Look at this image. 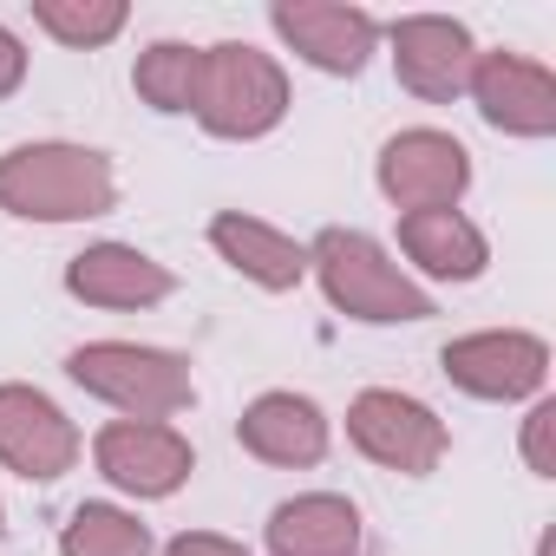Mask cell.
<instances>
[{
    "mask_svg": "<svg viewBox=\"0 0 556 556\" xmlns=\"http://www.w3.org/2000/svg\"><path fill=\"white\" fill-rule=\"evenodd\" d=\"M118 197L112 164L86 144H21L0 157V210L34 223H79L105 216Z\"/></svg>",
    "mask_w": 556,
    "mask_h": 556,
    "instance_id": "cell-1",
    "label": "cell"
},
{
    "mask_svg": "<svg viewBox=\"0 0 556 556\" xmlns=\"http://www.w3.org/2000/svg\"><path fill=\"white\" fill-rule=\"evenodd\" d=\"M308 262L321 275L328 302L341 315H354V321H426L432 315V295L413 289L406 275L380 255V242L361 236V229H321Z\"/></svg>",
    "mask_w": 556,
    "mask_h": 556,
    "instance_id": "cell-2",
    "label": "cell"
},
{
    "mask_svg": "<svg viewBox=\"0 0 556 556\" xmlns=\"http://www.w3.org/2000/svg\"><path fill=\"white\" fill-rule=\"evenodd\" d=\"M190 112L216 138H262L289 112V79H282V66H275L268 53H255L242 40H223V47L203 53V79H197V105Z\"/></svg>",
    "mask_w": 556,
    "mask_h": 556,
    "instance_id": "cell-3",
    "label": "cell"
},
{
    "mask_svg": "<svg viewBox=\"0 0 556 556\" xmlns=\"http://www.w3.org/2000/svg\"><path fill=\"white\" fill-rule=\"evenodd\" d=\"M66 374H73L86 393H99V400L125 406L131 419H151V426H157L164 413L190 406V367H184L177 354H157V348L92 341V348H79V354L66 361Z\"/></svg>",
    "mask_w": 556,
    "mask_h": 556,
    "instance_id": "cell-4",
    "label": "cell"
},
{
    "mask_svg": "<svg viewBox=\"0 0 556 556\" xmlns=\"http://www.w3.org/2000/svg\"><path fill=\"white\" fill-rule=\"evenodd\" d=\"M348 432H354V445H361L374 465L406 471V478H426V471L445 458V426H439V413L419 406V400H406V393H387V387H374V393L354 400Z\"/></svg>",
    "mask_w": 556,
    "mask_h": 556,
    "instance_id": "cell-5",
    "label": "cell"
},
{
    "mask_svg": "<svg viewBox=\"0 0 556 556\" xmlns=\"http://www.w3.org/2000/svg\"><path fill=\"white\" fill-rule=\"evenodd\" d=\"M471 184V157L445 131H400L380 151V190L413 216V210H452L458 190Z\"/></svg>",
    "mask_w": 556,
    "mask_h": 556,
    "instance_id": "cell-6",
    "label": "cell"
},
{
    "mask_svg": "<svg viewBox=\"0 0 556 556\" xmlns=\"http://www.w3.org/2000/svg\"><path fill=\"white\" fill-rule=\"evenodd\" d=\"M445 380L478 400H523L549 374V348L536 334H465L439 354Z\"/></svg>",
    "mask_w": 556,
    "mask_h": 556,
    "instance_id": "cell-7",
    "label": "cell"
},
{
    "mask_svg": "<svg viewBox=\"0 0 556 556\" xmlns=\"http://www.w3.org/2000/svg\"><path fill=\"white\" fill-rule=\"evenodd\" d=\"M268 21H275V34H282L308 66H321V73H361L367 53H374V40H380L374 14L334 8V0H275Z\"/></svg>",
    "mask_w": 556,
    "mask_h": 556,
    "instance_id": "cell-8",
    "label": "cell"
},
{
    "mask_svg": "<svg viewBox=\"0 0 556 556\" xmlns=\"http://www.w3.org/2000/svg\"><path fill=\"white\" fill-rule=\"evenodd\" d=\"M393 66H400V86L445 105L471 86V34L458 21H439V14H413V21H393Z\"/></svg>",
    "mask_w": 556,
    "mask_h": 556,
    "instance_id": "cell-9",
    "label": "cell"
},
{
    "mask_svg": "<svg viewBox=\"0 0 556 556\" xmlns=\"http://www.w3.org/2000/svg\"><path fill=\"white\" fill-rule=\"evenodd\" d=\"M0 458H8L21 478H60V471H73V458H79V432H73V419L47 400V393H34V387H0Z\"/></svg>",
    "mask_w": 556,
    "mask_h": 556,
    "instance_id": "cell-10",
    "label": "cell"
},
{
    "mask_svg": "<svg viewBox=\"0 0 556 556\" xmlns=\"http://www.w3.org/2000/svg\"><path fill=\"white\" fill-rule=\"evenodd\" d=\"M471 99H478V112H484L497 131H517V138H549V131H556V79H549L536 60L478 53V66H471Z\"/></svg>",
    "mask_w": 556,
    "mask_h": 556,
    "instance_id": "cell-11",
    "label": "cell"
},
{
    "mask_svg": "<svg viewBox=\"0 0 556 556\" xmlns=\"http://www.w3.org/2000/svg\"><path fill=\"white\" fill-rule=\"evenodd\" d=\"M99 471L118 484V491H138V497H170L184 478H190V445L170 432V426H151V419H118L99 432Z\"/></svg>",
    "mask_w": 556,
    "mask_h": 556,
    "instance_id": "cell-12",
    "label": "cell"
},
{
    "mask_svg": "<svg viewBox=\"0 0 556 556\" xmlns=\"http://www.w3.org/2000/svg\"><path fill=\"white\" fill-rule=\"evenodd\" d=\"M66 289L79 302H92V308H151V302L170 295V268L138 255V249H125V242H99V249L73 255Z\"/></svg>",
    "mask_w": 556,
    "mask_h": 556,
    "instance_id": "cell-13",
    "label": "cell"
},
{
    "mask_svg": "<svg viewBox=\"0 0 556 556\" xmlns=\"http://www.w3.org/2000/svg\"><path fill=\"white\" fill-rule=\"evenodd\" d=\"M236 432H242V452H255L262 465H315L328 452V419L302 393H262Z\"/></svg>",
    "mask_w": 556,
    "mask_h": 556,
    "instance_id": "cell-14",
    "label": "cell"
},
{
    "mask_svg": "<svg viewBox=\"0 0 556 556\" xmlns=\"http://www.w3.org/2000/svg\"><path fill=\"white\" fill-rule=\"evenodd\" d=\"M361 543V510L348 497H289L268 517V549L275 556H354Z\"/></svg>",
    "mask_w": 556,
    "mask_h": 556,
    "instance_id": "cell-15",
    "label": "cell"
},
{
    "mask_svg": "<svg viewBox=\"0 0 556 556\" xmlns=\"http://www.w3.org/2000/svg\"><path fill=\"white\" fill-rule=\"evenodd\" d=\"M210 242L223 249L229 268H242L249 282H262V289H295L308 275V249H295L282 229H268L255 216H236V210H223L210 223Z\"/></svg>",
    "mask_w": 556,
    "mask_h": 556,
    "instance_id": "cell-16",
    "label": "cell"
},
{
    "mask_svg": "<svg viewBox=\"0 0 556 556\" xmlns=\"http://www.w3.org/2000/svg\"><path fill=\"white\" fill-rule=\"evenodd\" d=\"M400 242L426 275H445V282H471V275H484V262H491L478 223H465L458 210H413L400 223Z\"/></svg>",
    "mask_w": 556,
    "mask_h": 556,
    "instance_id": "cell-17",
    "label": "cell"
},
{
    "mask_svg": "<svg viewBox=\"0 0 556 556\" xmlns=\"http://www.w3.org/2000/svg\"><path fill=\"white\" fill-rule=\"evenodd\" d=\"M197 79H203V53L184 47V40H157V47L138 60V73H131L138 99L157 105V112H190V105H197Z\"/></svg>",
    "mask_w": 556,
    "mask_h": 556,
    "instance_id": "cell-18",
    "label": "cell"
},
{
    "mask_svg": "<svg viewBox=\"0 0 556 556\" xmlns=\"http://www.w3.org/2000/svg\"><path fill=\"white\" fill-rule=\"evenodd\" d=\"M60 549L66 556H151V530L118 504H79Z\"/></svg>",
    "mask_w": 556,
    "mask_h": 556,
    "instance_id": "cell-19",
    "label": "cell"
},
{
    "mask_svg": "<svg viewBox=\"0 0 556 556\" xmlns=\"http://www.w3.org/2000/svg\"><path fill=\"white\" fill-rule=\"evenodd\" d=\"M34 21L60 40V47H105L125 27V0H40Z\"/></svg>",
    "mask_w": 556,
    "mask_h": 556,
    "instance_id": "cell-20",
    "label": "cell"
},
{
    "mask_svg": "<svg viewBox=\"0 0 556 556\" xmlns=\"http://www.w3.org/2000/svg\"><path fill=\"white\" fill-rule=\"evenodd\" d=\"M549 432H556V406H536V413L523 419V458H530V471H536V478H556Z\"/></svg>",
    "mask_w": 556,
    "mask_h": 556,
    "instance_id": "cell-21",
    "label": "cell"
},
{
    "mask_svg": "<svg viewBox=\"0 0 556 556\" xmlns=\"http://www.w3.org/2000/svg\"><path fill=\"white\" fill-rule=\"evenodd\" d=\"M164 556H249L242 543H229V536H210V530H184Z\"/></svg>",
    "mask_w": 556,
    "mask_h": 556,
    "instance_id": "cell-22",
    "label": "cell"
},
{
    "mask_svg": "<svg viewBox=\"0 0 556 556\" xmlns=\"http://www.w3.org/2000/svg\"><path fill=\"white\" fill-rule=\"evenodd\" d=\"M21 79H27V47H21L8 27H0V99H8Z\"/></svg>",
    "mask_w": 556,
    "mask_h": 556,
    "instance_id": "cell-23",
    "label": "cell"
},
{
    "mask_svg": "<svg viewBox=\"0 0 556 556\" xmlns=\"http://www.w3.org/2000/svg\"><path fill=\"white\" fill-rule=\"evenodd\" d=\"M0 530H8V517H0Z\"/></svg>",
    "mask_w": 556,
    "mask_h": 556,
    "instance_id": "cell-24",
    "label": "cell"
}]
</instances>
